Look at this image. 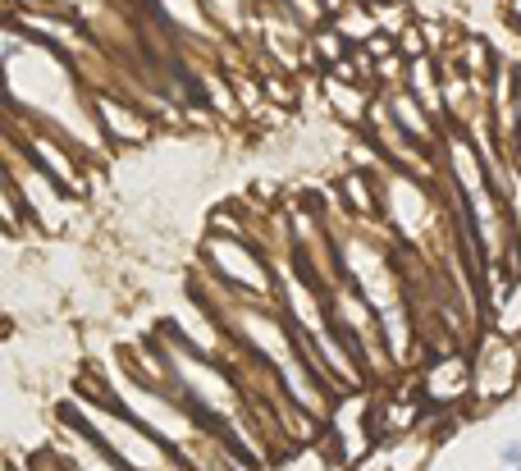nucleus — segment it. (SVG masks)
Returning a JSON list of instances; mask_svg holds the SVG:
<instances>
[{
	"mask_svg": "<svg viewBox=\"0 0 521 471\" xmlns=\"http://www.w3.org/2000/svg\"><path fill=\"white\" fill-rule=\"evenodd\" d=\"M503 458H508V462H517V467H521V444H508V449H503Z\"/></svg>",
	"mask_w": 521,
	"mask_h": 471,
	"instance_id": "1",
	"label": "nucleus"
}]
</instances>
